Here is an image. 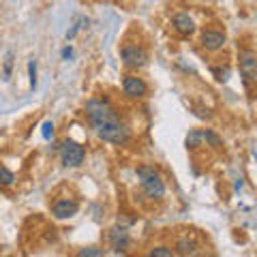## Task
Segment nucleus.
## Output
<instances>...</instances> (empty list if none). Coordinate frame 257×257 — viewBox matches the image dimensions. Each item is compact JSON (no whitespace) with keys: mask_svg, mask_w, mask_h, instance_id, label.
Segmentation results:
<instances>
[{"mask_svg":"<svg viewBox=\"0 0 257 257\" xmlns=\"http://www.w3.org/2000/svg\"><path fill=\"white\" fill-rule=\"evenodd\" d=\"M86 111H88V118H90V122L94 124L96 133L103 131V128H107L111 124H118V114L114 111V107L109 105L107 101H101V99H92L86 103Z\"/></svg>","mask_w":257,"mask_h":257,"instance_id":"1","label":"nucleus"},{"mask_svg":"<svg viewBox=\"0 0 257 257\" xmlns=\"http://www.w3.org/2000/svg\"><path fill=\"white\" fill-rule=\"evenodd\" d=\"M138 178H140V182H142L144 193H146L148 197L161 199V197L165 195V184H163V180H161V176H159V172L155 170V167H150V165H140V167H138Z\"/></svg>","mask_w":257,"mask_h":257,"instance_id":"2","label":"nucleus"},{"mask_svg":"<svg viewBox=\"0 0 257 257\" xmlns=\"http://www.w3.org/2000/svg\"><path fill=\"white\" fill-rule=\"evenodd\" d=\"M84 157H86V150H84V146H79L77 142L67 140V142L60 144V159H62V163L67 165V167L82 165Z\"/></svg>","mask_w":257,"mask_h":257,"instance_id":"3","label":"nucleus"},{"mask_svg":"<svg viewBox=\"0 0 257 257\" xmlns=\"http://www.w3.org/2000/svg\"><path fill=\"white\" fill-rule=\"evenodd\" d=\"M240 73L244 77L246 86L257 84V56L253 52H240Z\"/></svg>","mask_w":257,"mask_h":257,"instance_id":"4","label":"nucleus"},{"mask_svg":"<svg viewBox=\"0 0 257 257\" xmlns=\"http://www.w3.org/2000/svg\"><path fill=\"white\" fill-rule=\"evenodd\" d=\"M122 60L126 67H144L146 64V52L138 45H124L122 47Z\"/></svg>","mask_w":257,"mask_h":257,"instance_id":"5","label":"nucleus"},{"mask_svg":"<svg viewBox=\"0 0 257 257\" xmlns=\"http://www.w3.org/2000/svg\"><path fill=\"white\" fill-rule=\"evenodd\" d=\"M79 210V204L77 202H71V199H60V202H56L52 212L56 219H71V216H75Z\"/></svg>","mask_w":257,"mask_h":257,"instance_id":"6","label":"nucleus"},{"mask_svg":"<svg viewBox=\"0 0 257 257\" xmlns=\"http://www.w3.org/2000/svg\"><path fill=\"white\" fill-rule=\"evenodd\" d=\"M146 90H148V86H146V82H144L142 77L128 75L124 79V92L128 96H133V99H140V96H144V94H146Z\"/></svg>","mask_w":257,"mask_h":257,"instance_id":"7","label":"nucleus"},{"mask_svg":"<svg viewBox=\"0 0 257 257\" xmlns=\"http://www.w3.org/2000/svg\"><path fill=\"white\" fill-rule=\"evenodd\" d=\"M202 45L206 47L208 52H216L225 45V35L223 32H216V30H206L202 35Z\"/></svg>","mask_w":257,"mask_h":257,"instance_id":"8","label":"nucleus"},{"mask_svg":"<svg viewBox=\"0 0 257 257\" xmlns=\"http://www.w3.org/2000/svg\"><path fill=\"white\" fill-rule=\"evenodd\" d=\"M109 242H111V246H114L116 251L120 253V251H124V248L131 244V238H128V231H126V229L114 227V229L109 231Z\"/></svg>","mask_w":257,"mask_h":257,"instance_id":"9","label":"nucleus"},{"mask_svg":"<svg viewBox=\"0 0 257 257\" xmlns=\"http://www.w3.org/2000/svg\"><path fill=\"white\" fill-rule=\"evenodd\" d=\"M174 28L180 32L182 37H189V35H193L195 32V24H193V20L189 18L187 13H178L174 18Z\"/></svg>","mask_w":257,"mask_h":257,"instance_id":"10","label":"nucleus"},{"mask_svg":"<svg viewBox=\"0 0 257 257\" xmlns=\"http://www.w3.org/2000/svg\"><path fill=\"white\" fill-rule=\"evenodd\" d=\"M202 142H206V131H191L187 135V148H197Z\"/></svg>","mask_w":257,"mask_h":257,"instance_id":"11","label":"nucleus"},{"mask_svg":"<svg viewBox=\"0 0 257 257\" xmlns=\"http://www.w3.org/2000/svg\"><path fill=\"white\" fill-rule=\"evenodd\" d=\"M195 246H197V244L193 242V240L182 238L176 248H178V255H193V253H195Z\"/></svg>","mask_w":257,"mask_h":257,"instance_id":"12","label":"nucleus"},{"mask_svg":"<svg viewBox=\"0 0 257 257\" xmlns=\"http://www.w3.org/2000/svg\"><path fill=\"white\" fill-rule=\"evenodd\" d=\"M13 180H15L13 172H9V170H7V167L0 165V184H3V187H11Z\"/></svg>","mask_w":257,"mask_h":257,"instance_id":"13","label":"nucleus"},{"mask_svg":"<svg viewBox=\"0 0 257 257\" xmlns=\"http://www.w3.org/2000/svg\"><path fill=\"white\" fill-rule=\"evenodd\" d=\"M150 255L152 257H172L174 251H172V248H167V246H157V248H152V251H150Z\"/></svg>","mask_w":257,"mask_h":257,"instance_id":"14","label":"nucleus"},{"mask_svg":"<svg viewBox=\"0 0 257 257\" xmlns=\"http://www.w3.org/2000/svg\"><path fill=\"white\" fill-rule=\"evenodd\" d=\"M28 73H30V88H35L37 86V64H35V60L28 62Z\"/></svg>","mask_w":257,"mask_h":257,"instance_id":"15","label":"nucleus"},{"mask_svg":"<svg viewBox=\"0 0 257 257\" xmlns=\"http://www.w3.org/2000/svg\"><path fill=\"white\" fill-rule=\"evenodd\" d=\"M41 133H43V138H45V140H52V138H54V124H52V122H45Z\"/></svg>","mask_w":257,"mask_h":257,"instance_id":"16","label":"nucleus"},{"mask_svg":"<svg viewBox=\"0 0 257 257\" xmlns=\"http://www.w3.org/2000/svg\"><path fill=\"white\" fill-rule=\"evenodd\" d=\"M79 255L86 257V255H92V257H101L103 251H99V248H84V251H79Z\"/></svg>","mask_w":257,"mask_h":257,"instance_id":"17","label":"nucleus"},{"mask_svg":"<svg viewBox=\"0 0 257 257\" xmlns=\"http://www.w3.org/2000/svg\"><path fill=\"white\" fill-rule=\"evenodd\" d=\"M9 73H11V54L7 56V62H5V79H9Z\"/></svg>","mask_w":257,"mask_h":257,"instance_id":"18","label":"nucleus"},{"mask_svg":"<svg viewBox=\"0 0 257 257\" xmlns=\"http://www.w3.org/2000/svg\"><path fill=\"white\" fill-rule=\"evenodd\" d=\"M71 54H73V52H71V47H67V50L62 52V56H64V58H71Z\"/></svg>","mask_w":257,"mask_h":257,"instance_id":"19","label":"nucleus"}]
</instances>
